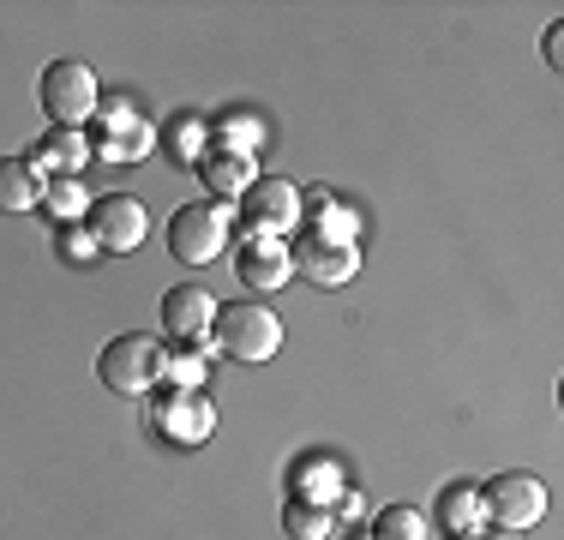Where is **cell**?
Returning a JSON list of instances; mask_svg holds the SVG:
<instances>
[{
  "mask_svg": "<svg viewBox=\"0 0 564 540\" xmlns=\"http://www.w3.org/2000/svg\"><path fill=\"white\" fill-rule=\"evenodd\" d=\"M210 324H217V294L198 289V282H181V289L163 294V331L174 343H205Z\"/></svg>",
  "mask_w": 564,
  "mask_h": 540,
  "instance_id": "8fae6325",
  "label": "cell"
},
{
  "mask_svg": "<svg viewBox=\"0 0 564 540\" xmlns=\"http://www.w3.org/2000/svg\"><path fill=\"white\" fill-rule=\"evenodd\" d=\"M97 378L115 390V397H144V390L163 385V343L144 336V331L115 336V343L97 355Z\"/></svg>",
  "mask_w": 564,
  "mask_h": 540,
  "instance_id": "7a4b0ae2",
  "label": "cell"
},
{
  "mask_svg": "<svg viewBox=\"0 0 564 540\" xmlns=\"http://www.w3.org/2000/svg\"><path fill=\"white\" fill-rule=\"evenodd\" d=\"M546 66H564V24H553V31H546Z\"/></svg>",
  "mask_w": 564,
  "mask_h": 540,
  "instance_id": "d4e9b609",
  "label": "cell"
},
{
  "mask_svg": "<svg viewBox=\"0 0 564 540\" xmlns=\"http://www.w3.org/2000/svg\"><path fill=\"white\" fill-rule=\"evenodd\" d=\"M301 223H306V235L348 240V247H355V235H360V216L348 210L343 198H330L325 186H313V193H301Z\"/></svg>",
  "mask_w": 564,
  "mask_h": 540,
  "instance_id": "9a60e30c",
  "label": "cell"
},
{
  "mask_svg": "<svg viewBox=\"0 0 564 540\" xmlns=\"http://www.w3.org/2000/svg\"><path fill=\"white\" fill-rule=\"evenodd\" d=\"M337 493H343V468L330 463V456H306V463H294V498H306V505H330Z\"/></svg>",
  "mask_w": 564,
  "mask_h": 540,
  "instance_id": "e0dca14e",
  "label": "cell"
},
{
  "mask_svg": "<svg viewBox=\"0 0 564 540\" xmlns=\"http://www.w3.org/2000/svg\"><path fill=\"white\" fill-rule=\"evenodd\" d=\"M282 529H289V540H330L337 517H330V505H306V498H289V505H282Z\"/></svg>",
  "mask_w": 564,
  "mask_h": 540,
  "instance_id": "ffe728a7",
  "label": "cell"
},
{
  "mask_svg": "<svg viewBox=\"0 0 564 540\" xmlns=\"http://www.w3.org/2000/svg\"><path fill=\"white\" fill-rule=\"evenodd\" d=\"M85 228H90V240H97L102 252H132V247H144V235H151V210H144V198H132V193H102V198H90Z\"/></svg>",
  "mask_w": 564,
  "mask_h": 540,
  "instance_id": "8992f818",
  "label": "cell"
},
{
  "mask_svg": "<svg viewBox=\"0 0 564 540\" xmlns=\"http://www.w3.org/2000/svg\"><path fill=\"white\" fill-rule=\"evenodd\" d=\"M43 205V181L31 174V162L0 156V210H36Z\"/></svg>",
  "mask_w": 564,
  "mask_h": 540,
  "instance_id": "ac0fdd59",
  "label": "cell"
},
{
  "mask_svg": "<svg viewBox=\"0 0 564 540\" xmlns=\"http://www.w3.org/2000/svg\"><path fill=\"white\" fill-rule=\"evenodd\" d=\"M66 259H73V264H90V259H97V240H90V228H73V223H66Z\"/></svg>",
  "mask_w": 564,
  "mask_h": 540,
  "instance_id": "cb8c5ba5",
  "label": "cell"
},
{
  "mask_svg": "<svg viewBox=\"0 0 564 540\" xmlns=\"http://www.w3.org/2000/svg\"><path fill=\"white\" fill-rule=\"evenodd\" d=\"M36 97H43V108H48L55 127H73V132H85V120H97V108H102L97 73H90L85 61H48Z\"/></svg>",
  "mask_w": 564,
  "mask_h": 540,
  "instance_id": "3957f363",
  "label": "cell"
},
{
  "mask_svg": "<svg viewBox=\"0 0 564 540\" xmlns=\"http://www.w3.org/2000/svg\"><path fill=\"white\" fill-rule=\"evenodd\" d=\"M151 144H156V132H151V120H144L132 102H102L97 108V144H90V156H102V162H144Z\"/></svg>",
  "mask_w": 564,
  "mask_h": 540,
  "instance_id": "9c48e42d",
  "label": "cell"
},
{
  "mask_svg": "<svg viewBox=\"0 0 564 540\" xmlns=\"http://www.w3.org/2000/svg\"><path fill=\"white\" fill-rule=\"evenodd\" d=\"M480 522H487V510H480V486H451L445 498H438V529L451 540H475Z\"/></svg>",
  "mask_w": 564,
  "mask_h": 540,
  "instance_id": "2e32d148",
  "label": "cell"
},
{
  "mask_svg": "<svg viewBox=\"0 0 564 540\" xmlns=\"http://www.w3.org/2000/svg\"><path fill=\"white\" fill-rule=\"evenodd\" d=\"M475 540H522L517 529H487V534H475Z\"/></svg>",
  "mask_w": 564,
  "mask_h": 540,
  "instance_id": "484cf974",
  "label": "cell"
},
{
  "mask_svg": "<svg viewBox=\"0 0 564 540\" xmlns=\"http://www.w3.org/2000/svg\"><path fill=\"white\" fill-rule=\"evenodd\" d=\"M163 378H169V385L174 390H205V360H186V355H169V348H163Z\"/></svg>",
  "mask_w": 564,
  "mask_h": 540,
  "instance_id": "7402d4cb",
  "label": "cell"
},
{
  "mask_svg": "<svg viewBox=\"0 0 564 540\" xmlns=\"http://www.w3.org/2000/svg\"><path fill=\"white\" fill-rule=\"evenodd\" d=\"M289 259H294V277L318 282V289H343V282L360 270V252L348 247V240H325V235H306V228L294 235Z\"/></svg>",
  "mask_w": 564,
  "mask_h": 540,
  "instance_id": "30bf717a",
  "label": "cell"
},
{
  "mask_svg": "<svg viewBox=\"0 0 564 540\" xmlns=\"http://www.w3.org/2000/svg\"><path fill=\"white\" fill-rule=\"evenodd\" d=\"M228 216L235 205H181L169 223V252L181 264H210L228 247Z\"/></svg>",
  "mask_w": 564,
  "mask_h": 540,
  "instance_id": "5b68a950",
  "label": "cell"
},
{
  "mask_svg": "<svg viewBox=\"0 0 564 540\" xmlns=\"http://www.w3.org/2000/svg\"><path fill=\"white\" fill-rule=\"evenodd\" d=\"M210 348L228 355V360L259 367V360H271L282 348V318L271 313V306H259V301H235V306L217 313V324H210Z\"/></svg>",
  "mask_w": 564,
  "mask_h": 540,
  "instance_id": "6da1fadb",
  "label": "cell"
},
{
  "mask_svg": "<svg viewBox=\"0 0 564 540\" xmlns=\"http://www.w3.org/2000/svg\"><path fill=\"white\" fill-rule=\"evenodd\" d=\"M240 210H247V235L289 240V228H301V186L282 181V174H259L240 198Z\"/></svg>",
  "mask_w": 564,
  "mask_h": 540,
  "instance_id": "52a82bcc",
  "label": "cell"
},
{
  "mask_svg": "<svg viewBox=\"0 0 564 540\" xmlns=\"http://www.w3.org/2000/svg\"><path fill=\"white\" fill-rule=\"evenodd\" d=\"M90 162V139L73 127H48L43 144L31 151V174L36 181H78V169Z\"/></svg>",
  "mask_w": 564,
  "mask_h": 540,
  "instance_id": "4fadbf2b",
  "label": "cell"
},
{
  "mask_svg": "<svg viewBox=\"0 0 564 540\" xmlns=\"http://www.w3.org/2000/svg\"><path fill=\"white\" fill-rule=\"evenodd\" d=\"M235 277L247 282V289L271 294L282 282L294 277V259H289V240H271V235H247L235 252Z\"/></svg>",
  "mask_w": 564,
  "mask_h": 540,
  "instance_id": "7c38bea8",
  "label": "cell"
},
{
  "mask_svg": "<svg viewBox=\"0 0 564 540\" xmlns=\"http://www.w3.org/2000/svg\"><path fill=\"white\" fill-rule=\"evenodd\" d=\"M169 144L181 151V162H198V156L210 151V144H205V127H198V120H186V115L169 127Z\"/></svg>",
  "mask_w": 564,
  "mask_h": 540,
  "instance_id": "603a6c76",
  "label": "cell"
},
{
  "mask_svg": "<svg viewBox=\"0 0 564 540\" xmlns=\"http://www.w3.org/2000/svg\"><path fill=\"white\" fill-rule=\"evenodd\" d=\"M198 181L210 186V198H247V186L259 181V156H252V151H223V144H210V151L198 156Z\"/></svg>",
  "mask_w": 564,
  "mask_h": 540,
  "instance_id": "5bb4252c",
  "label": "cell"
},
{
  "mask_svg": "<svg viewBox=\"0 0 564 540\" xmlns=\"http://www.w3.org/2000/svg\"><path fill=\"white\" fill-rule=\"evenodd\" d=\"M367 540H433V522L414 505H384V510H372Z\"/></svg>",
  "mask_w": 564,
  "mask_h": 540,
  "instance_id": "d6986e66",
  "label": "cell"
},
{
  "mask_svg": "<svg viewBox=\"0 0 564 540\" xmlns=\"http://www.w3.org/2000/svg\"><path fill=\"white\" fill-rule=\"evenodd\" d=\"M355 540H367V534H355Z\"/></svg>",
  "mask_w": 564,
  "mask_h": 540,
  "instance_id": "4316f807",
  "label": "cell"
},
{
  "mask_svg": "<svg viewBox=\"0 0 564 540\" xmlns=\"http://www.w3.org/2000/svg\"><path fill=\"white\" fill-rule=\"evenodd\" d=\"M151 426L163 444H181V451H193V444H205L210 432H217V402L205 397V390H174L163 385L151 397Z\"/></svg>",
  "mask_w": 564,
  "mask_h": 540,
  "instance_id": "277c9868",
  "label": "cell"
},
{
  "mask_svg": "<svg viewBox=\"0 0 564 540\" xmlns=\"http://www.w3.org/2000/svg\"><path fill=\"white\" fill-rule=\"evenodd\" d=\"M43 210L55 216V223H78V216L90 210V193L78 181H43Z\"/></svg>",
  "mask_w": 564,
  "mask_h": 540,
  "instance_id": "44dd1931",
  "label": "cell"
},
{
  "mask_svg": "<svg viewBox=\"0 0 564 540\" xmlns=\"http://www.w3.org/2000/svg\"><path fill=\"white\" fill-rule=\"evenodd\" d=\"M480 510H487L499 529L529 534L534 522L546 517V486L534 475H492L487 486H480Z\"/></svg>",
  "mask_w": 564,
  "mask_h": 540,
  "instance_id": "ba28073f",
  "label": "cell"
}]
</instances>
